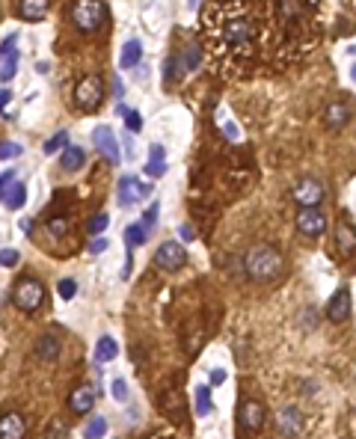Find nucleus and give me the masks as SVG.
Returning a JSON list of instances; mask_svg holds the SVG:
<instances>
[{
    "instance_id": "obj_19",
    "label": "nucleus",
    "mask_w": 356,
    "mask_h": 439,
    "mask_svg": "<svg viewBox=\"0 0 356 439\" xmlns=\"http://www.w3.org/2000/svg\"><path fill=\"white\" fill-rule=\"evenodd\" d=\"M324 119H327V125L333 131L344 128V125L351 122V107H347V101H329L327 110H324Z\"/></svg>"
},
{
    "instance_id": "obj_7",
    "label": "nucleus",
    "mask_w": 356,
    "mask_h": 439,
    "mask_svg": "<svg viewBox=\"0 0 356 439\" xmlns=\"http://www.w3.org/2000/svg\"><path fill=\"white\" fill-rule=\"evenodd\" d=\"M92 142H95V149L101 151V158L107 160V164L119 166L122 151H119V140H116V134H113L110 125H98V128L92 131Z\"/></svg>"
},
{
    "instance_id": "obj_9",
    "label": "nucleus",
    "mask_w": 356,
    "mask_h": 439,
    "mask_svg": "<svg viewBox=\"0 0 356 439\" xmlns=\"http://www.w3.org/2000/svg\"><path fill=\"white\" fill-rule=\"evenodd\" d=\"M327 214L320 208H300L297 211V231L306 238H320L327 231Z\"/></svg>"
},
{
    "instance_id": "obj_14",
    "label": "nucleus",
    "mask_w": 356,
    "mask_h": 439,
    "mask_svg": "<svg viewBox=\"0 0 356 439\" xmlns=\"http://www.w3.org/2000/svg\"><path fill=\"white\" fill-rule=\"evenodd\" d=\"M276 431H279L285 439H294L303 434V416L297 407H285L276 413Z\"/></svg>"
},
{
    "instance_id": "obj_27",
    "label": "nucleus",
    "mask_w": 356,
    "mask_h": 439,
    "mask_svg": "<svg viewBox=\"0 0 356 439\" xmlns=\"http://www.w3.org/2000/svg\"><path fill=\"white\" fill-rule=\"evenodd\" d=\"M214 413V401H211V386L208 383H202V386H196V416H211Z\"/></svg>"
},
{
    "instance_id": "obj_13",
    "label": "nucleus",
    "mask_w": 356,
    "mask_h": 439,
    "mask_svg": "<svg viewBox=\"0 0 356 439\" xmlns=\"http://www.w3.org/2000/svg\"><path fill=\"white\" fill-rule=\"evenodd\" d=\"M146 196H151V187H149V184H142L140 178H134V175L119 178V202H122V205L142 202Z\"/></svg>"
},
{
    "instance_id": "obj_28",
    "label": "nucleus",
    "mask_w": 356,
    "mask_h": 439,
    "mask_svg": "<svg viewBox=\"0 0 356 439\" xmlns=\"http://www.w3.org/2000/svg\"><path fill=\"white\" fill-rule=\"evenodd\" d=\"M146 238H149V231L140 226V223H131L128 229H125V247H142L146 244Z\"/></svg>"
},
{
    "instance_id": "obj_11",
    "label": "nucleus",
    "mask_w": 356,
    "mask_h": 439,
    "mask_svg": "<svg viewBox=\"0 0 356 439\" xmlns=\"http://www.w3.org/2000/svg\"><path fill=\"white\" fill-rule=\"evenodd\" d=\"M264 404L262 401H244L238 410V427L240 431H262V425H264Z\"/></svg>"
},
{
    "instance_id": "obj_4",
    "label": "nucleus",
    "mask_w": 356,
    "mask_h": 439,
    "mask_svg": "<svg viewBox=\"0 0 356 439\" xmlns=\"http://www.w3.org/2000/svg\"><path fill=\"white\" fill-rule=\"evenodd\" d=\"M75 101H77V107H80L84 113H95L98 107H101V101H104V84H101V77L89 75V77L80 80V84L75 86Z\"/></svg>"
},
{
    "instance_id": "obj_20",
    "label": "nucleus",
    "mask_w": 356,
    "mask_h": 439,
    "mask_svg": "<svg viewBox=\"0 0 356 439\" xmlns=\"http://www.w3.org/2000/svg\"><path fill=\"white\" fill-rule=\"evenodd\" d=\"M86 164V151L80 146H66L60 155V166L66 169V173H77V169H84Z\"/></svg>"
},
{
    "instance_id": "obj_40",
    "label": "nucleus",
    "mask_w": 356,
    "mask_h": 439,
    "mask_svg": "<svg viewBox=\"0 0 356 439\" xmlns=\"http://www.w3.org/2000/svg\"><path fill=\"white\" fill-rule=\"evenodd\" d=\"M220 122H222L220 128H222V134H226L229 140H238V137H240V134H238V128H235V125H231V119H229V116H222V113H220Z\"/></svg>"
},
{
    "instance_id": "obj_5",
    "label": "nucleus",
    "mask_w": 356,
    "mask_h": 439,
    "mask_svg": "<svg viewBox=\"0 0 356 439\" xmlns=\"http://www.w3.org/2000/svg\"><path fill=\"white\" fill-rule=\"evenodd\" d=\"M12 300H15V306L21 309V312H36V309L42 306V300H44V288H42V282H39V279H33V276H24V279L15 285Z\"/></svg>"
},
{
    "instance_id": "obj_25",
    "label": "nucleus",
    "mask_w": 356,
    "mask_h": 439,
    "mask_svg": "<svg viewBox=\"0 0 356 439\" xmlns=\"http://www.w3.org/2000/svg\"><path fill=\"white\" fill-rule=\"evenodd\" d=\"M36 356L42 362H57L60 360V338L57 336H42V342L36 344Z\"/></svg>"
},
{
    "instance_id": "obj_16",
    "label": "nucleus",
    "mask_w": 356,
    "mask_h": 439,
    "mask_svg": "<svg viewBox=\"0 0 356 439\" xmlns=\"http://www.w3.org/2000/svg\"><path fill=\"white\" fill-rule=\"evenodd\" d=\"M24 434H27L24 416L15 413V410H6L0 416V439H24Z\"/></svg>"
},
{
    "instance_id": "obj_42",
    "label": "nucleus",
    "mask_w": 356,
    "mask_h": 439,
    "mask_svg": "<svg viewBox=\"0 0 356 439\" xmlns=\"http://www.w3.org/2000/svg\"><path fill=\"white\" fill-rule=\"evenodd\" d=\"M18 262V253L15 249H3V253H0V267H12Z\"/></svg>"
},
{
    "instance_id": "obj_34",
    "label": "nucleus",
    "mask_w": 356,
    "mask_h": 439,
    "mask_svg": "<svg viewBox=\"0 0 356 439\" xmlns=\"http://www.w3.org/2000/svg\"><path fill=\"white\" fill-rule=\"evenodd\" d=\"M21 142H9V140H3L0 142V160H9V158H21Z\"/></svg>"
},
{
    "instance_id": "obj_47",
    "label": "nucleus",
    "mask_w": 356,
    "mask_h": 439,
    "mask_svg": "<svg viewBox=\"0 0 356 439\" xmlns=\"http://www.w3.org/2000/svg\"><path fill=\"white\" fill-rule=\"evenodd\" d=\"M178 235H181V240H187V244H190V240H193V229H190V226H181V229H178Z\"/></svg>"
},
{
    "instance_id": "obj_46",
    "label": "nucleus",
    "mask_w": 356,
    "mask_h": 439,
    "mask_svg": "<svg viewBox=\"0 0 356 439\" xmlns=\"http://www.w3.org/2000/svg\"><path fill=\"white\" fill-rule=\"evenodd\" d=\"M149 158H164L166 160V149L164 146H151L149 149Z\"/></svg>"
},
{
    "instance_id": "obj_44",
    "label": "nucleus",
    "mask_w": 356,
    "mask_h": 439,
    "mask_svg": "<svg viewBox=\"0 0 356 439\" xmlns=\"http://www.w3.org/2000/svg\"><path fill=\"white\" fill-rule=\"evenodd\" d=\"M12 181H15V173H12V169H6V173L0 175V196H3V190H6V187L12 184Z\"/></svg>"
},
{
    "instance_id": "obj_48",
    "label": "nucleus",
    "mask_w": 356,
    "mask_h": 439,
    "mask_svg": "<svg viewBox=\"0 0 356 439\" xmlns=\"http://www.w3.org/2000/svg\"><path fill=\"white\" fill-rule=\"evenodd\" d=\"M122 92H125V86H122V77H113V95H116V98H122Z\"/></svg>"
},
{
    "instance_id": "obj_39",
    "label": "nucleus",
    "mask_w": 356,
    "mask_h": 439,
    "mask_svg": "<svg viewBox=\"0 0 356 439\" xmlns=\"http://www.w3.org/2000/svg\"><path fill=\"white\" fill-rule=\"evenodd\" d=\"M75 291H77V282L75 279H60V285H57L60 300H71V297H75Z\"/></svg>"
},
{
    "instance_id": "obj_17",
    "label": "nucleus",
    "mask_w": 356,
    "mask_h": 439,
    "mask_svg": "<svg viewBox=\"0 0 356 439\" xmlns=\"http://www.w3.org/2000/svg\"><path fill=\"white\" fill-rule=\"evenodd\" d=\"M160 407H164V413L173 418L175 425H184V395L178 389H166L164 395H160Z\"/></svg>"
},
{
    "instance_id": "obj_18",
    "label": "nucleus",
    "mask_w": 356,
    "mask_h": 439,
    "mask_svg": "<svg viewBox=\"0 0 356 439\" xmlns=\"http://www.w3.org/2000/svg\"><path fill=\"white\" fill-rule=\"evenodd\" d=\"M68 407L75 410L77 416H86V413H92V407H95V389L92 386H77L75 392H71V398H68Z\"/></svg>"
},
{
    "instance_id": "obj_49",
    "label": "nucleus",
    "mask_w": 356,
    "mask_h": 439,
    "mask_svg": "<svg viewBox=\"0 0 356 439\" xmlns=\"http://www.w3.org/2000/svg\"><path fill=\"white\" fill-rule=\"evenodd\" d=\"M187 3H190V9H196V6H199V0H187Z\"/></svg>"
},
{
    "instance_id": "obj_32",
    "label": "nucleus",
    "mask_w": 356,
    "mask_h": 439,
    "mask_svg": "<svg viewBox=\"0 0 356 439\" xmlns=\"http://www.w3.org/2000/svg\"><path fill=\"white\" fill-rule=\"evenodd\" d=\"M149 178H164L166 175V160L164 158H149V164H146V169H142Z\"/></svg>"
},
{
    "instance_id": "obj_26",
    "label": "nucleus",
    "mask_w": 356,
    "mask_h": 439,
    "mask_svg": "<svg viewBox=\"0 0 356 439\" xmlns=\"http://www.w3.org/2000/svg\"><path fill=\"white\" fill-rule=\"evenodd\" d=\"M116 356H119V344H116V338H110V336H101V338H98L95 362H113Z\"/></svg>"
},
{
    "instance_id": "obj_30",
    "label": "nucleus",
    "mask_w": 356,
    "mask_h": 439,
    "mask_svg": "<svg viewBox=\"0 0 356 439\" xmlns=\"http://www.w3.org/2000/svg\"><path fill=\"white\" fill-rule=\"evenodd\" d=\"M66 146H68V131H57V134H53V137L42 146V151H44V155H57V151L66 149Z\"/></svg>"
},
{
    "instance_id": "obj_10",
    "label": "nucleus",
    "mask_w": 356,
    "mask_h": 439,
    "mask_svg": "<svg viewBox=\"0 0 356 439\" xmlns=\"http://www.w3.org/2000/svg\"><path fill=\"white\" fill-rule=\"evenodd\" d=\"M184 262H187V253H184V244H178V240H166L155 253V264L160 271H178Z\"/></svg>"
},
{
    "instance_id": "obj_43",
    "label": "nucleus",
    "mask_w": 356,
    "mask_h": 439,
    "mask_svg": "<svg viewBox=\"0 0 356 439\" xmlns=\"http://www.w3.org/2000/svg\"><path fill=\"white\" fill-rule=\"evenodd\" d=\"M220 383H226V371H222V368H214V371H211V383H208V386L214 389V386H220Z\"/></svg>"
},
{
    "instance_id": "obj_29",
    "label": "nucleus",
    "mask_w": 356,
    "mask_h": 439,
    "mask_svg": "<svg viewBox=\"0 0 356 439\" xmlns=\"http://www.w3.org/2000/svg\"><path fill=\"white\" fill-rule=\"evenodd\" d=\"M68 436V422L66 418H51L48 422V427H44V436L42 439H66Z\"/></svg>"
},
{
    "instance_id": "obj_45",
    "label": "nucleus",
    "mask_w": 356,
    "mask_h": 439,
    "mask_svg": "<svg viewBox=\"0 0 356 439\" xmlns=\"http://www.w3.org/2000/svg\"><path fill=\"white\" fill-rule=\"evenodd\" d=\"M9 101H12V92H9V89H0V113H6Z\"/></svg>"
},
{
    "instance_id": "obj_15",
    "label": "nucleus",
    "mask_w": 356,
    "mask_h": 439,
    "mask_svg": "<svg viewBox=\"0 0 356 439\" xmlns=\"http://www.w3.org/2000/svg\"><path fill=\"white\" fill-rule=\"evenodd\" d=\"M327 318L333 321V324H344V321L351 318V288H338L333 294V300H329V306H327Z\"/></svg>"
},
{
    "instance_id": "obj_6",
    "label": "nucleus",
    "mask_w": 356,
    "mask_h": 439,
    "mask_svg": "<svg viewBox=\"0 0 356 439\" xmlns=\"http://www.w3.org/2000/svg\"><path fill=\"white\" fill-rule=\"evenodd\" d=\"M291 199L297 202L300 208H318V205L327 199V187L320 184L318 178H303L291 190Z\"/></svg>"
},
{
    "instance_id": "obj_35",
    "label": "nucleus",
    "mask_w": 356,
    "mask_h": 439,
    "mask_svg": "<svg viewBox=\"0 0 356 439\" xmlns=\"http://www.w3.org/2000/svg\"><path fill=\"white\" fill-rule=\"evenodd\" d=\"M157 214H160V205H157V202H155V205H149L146 214H142V223H140V226L146 229V231H149V229H155V226H157Z\"/></svg>"
},
{
    "instance_id": "obj_37",
    "label": "nucleus",
    "mask_w": 356,
    "mask_h": 439,
    "mask_svg": "<svg viewBox=\"0 0 356 439\" xmlns=\"http://www.w3.org/2000/svg\"><path fill=\"white\" fill-rule=\"evenodd\" d=\"M48 231H51L53 238L68 235V220H66V217H53V220H48Z\"/></svg>"
},
{
    "instance_id": "obj_3",
    "label": "nucleus",
    "mask_w": 356,
    "mask_h": 439,
    "mask_svg": "<svg viewBox=\"0 0 356 439\" xmlns=\"http://www.w3.org/2000/svg\"><path fill=\"white\" fill-rule=\"evenodd\" d=\"M253 33H255V27L246 15H231V18H226V24L220 27L222 45H229V48H235V51L246 48V45L253 42Z\"/></svg>"
},
{
    "instance_id": "obj_23",
    "label": "nucleus",
    "mask_w": 356,
    "mask_h": 439,
    "mask_svg": "<svg viewBox=\"0 0 356 439\" xmlns=\"http://www.w3.org/2000/svg\"><path fill=\"white\" fill-rule=\"evenodd\" d=\"M140 60H142V45L140 39H128L125 42V48H122V57H119V68H137L140 66Z\"/></svg>"
},
{
    "instance_id": "obj_22",
    "label": "nucleus",
    "mask_w": 356,
    "mask_h": 439,
    "mask_svg": "<svg viewBox=\"0 0 356 439\" xmlns=\"http://www.w3.org/2000/svg\"><path fill=\"white\" fill-rule=\"evenodd\" d=\"M335 244H338V249H342V255H353L356 235H353V226H351L347 220H338V226H335Z\"/></svg>"
},
{
    "instance_id": "obj_1",
    "label": "nucleus",
    "mask_w": 356,
    "mask_h": 439,
    "mask_svg": "<svg viewBox=\"0 0 356 439\" xmlns=\"http://www.w3.org/2000/svg\"><path fill=\"white\" fill-rule=\"evenodd\" d=\"M244 271L253 282H273L279 279L282 271H285V258L276 247L270 244H255L249 253L244 255Z\"/></svg>"
},
{
    "instance_id": "obj_38",
    "label": "nucleus",
    "mask_w": 356,
    "mask_h": 439,
    "mask_svg": "<svg viewBox=\"0 0 356 439\" xmlns=\"http://www.w3.org/2000/svg\"><path fill=\"white\" fill-rule=\"evenodd\" d=\"M107 226H110V214H95V217L89 220V231H92V235H101Z\"/></svg>"
},
{
    "instance_id": "obj_24",
    "label": "nucleus",
    "mask_w": 356,
    "mask_h": 439,
    "mask_svg": "<svg viewBox=\"0 0 356 439\" xmlns=\"http://www.w3.org/2000/svg\"><path fill=\"white\" fill-rule=\"evenodd\" d=\"M0 199L6 202V208L9 211H21L24 208V202H27V187L21 184V181H12L3 190V196H0Z\"/></svg>"
},
{
    "instance_id": "obj_33",
    "label": "nucleus",
    "mask_w": 356,
    "mask_h": 439,
    "mask_svg": "<svg viewBox=\"0 0 356 439\" xmlns=\"http://www.w3.org/2000/svg\"><path fill=\"white\" fill-rule=\"evenodd\" d=\"M125 128H128V134H140L142 131V116L137 113V110H128V107H125Z\"/></svg>"
},
{
    "instance_id": "obj_36",
    "label": "nucleus",
    "mask_w": 356,
    "mask_h": 439,
    "mask_svg": "<svg viewBox=\"0 0 356 439\" xmlns=\"http://www.w3.org/2000/svg\"><path fill=\"white\" fill-rule=\"evenodd\" d=\"M110 395L119 401V404H125V401H128V383H125L122 377H116V380L110 383Z\"/></svg>"
},
{
    "instance_id": "obj_12",
    "label": "nucleus",
    "mask_w": 356,
    "mask_h": 439,
    "mask_svg": "<svg viewBox=\"0 0 356 439\" xmlns=\"http://www.w3.org/2000/svg\"><path fill=\"white\" fill-rule=\"evenodd\" d=\"M15 42H18V33L6 36L3 45H0V80L9 84L15 75H18V51H15Z\"/></svg>"
},
{
    "instance_id": "obj_31",
    "label": "nucleus",
    "mask_w": 356,
    "mask_h": 439,
    "mask_svg": "<svg viewBox=\"0 0 356 439\" xmlns=\"http://www.w3.org/2000/svg\"><path fill=\"white\" fill-rule=\"evenodd\" d=\"M104 434H107V418H104V416H95L92 422L86 425V431H84L86 439H101Z\"/></svg>"
},
{
    "instance_id": "obj_21",
    "label": "nucleus",
    "mask_w": 356,
    "mask_h": 439,
    "mask_svg": "<svg viewBox=\"0 0 356 439\" xmlns=\"http://www.w3.org/2000/svg\"><path fill=\"white\" fill-rule=\"evenodd\" d=\"M18 15L24 21H42L48 15V0H18Z\"/></svg>"
},
{
    "instance_id": "obj_2",
    "label": "nucleus",
    "mask_w": 356,
    "mask_h": 439,
    "mask_svg": "<svg viewBox=\"0 0 356 439\" xmlns=\"http://www.w3.org/2000/svg\"><path fill=\"white\" fill-rule=\"evenodd\" d=\"M71 21H75L77 30L95 33V30H101V24L107 21V6L101 0H75V6H71Z\"/></svg>"
},
{
    "instance_id": "obj_8",
    "label": "nucleus",
    "mask_w": 356,
    "mask_h": 439,
    "mask_svg": "<svg viewBox=\"0 0 356 439\" xmlns=\"http://www.w3.org/2000/svg\"><path fill=\"white\" fill-rule=\"evenodd\" d=\"M199 62H202V48H199V45H190V48H184L175 60H169L166 77H173V80L178 77V80H181L187 71H196V68H199Z\"/></svg>"
},
{
    "instance_id": "obj_41",
    "label": "nucleus",
    "mask_w": 356,
    "mask_h": 439,
    "mask_svg": "<svg viewBox=\"0 0 356 439\" xmlns=\"http://www.w3.org/2000/svg\"><path fill=\"white\" fill-rule=\"evenodd\" d=\"M107 247H110V240H107V238H101V235H95V240H92V244H89V253H92V255H101Z\"/></svg>"
}]
</instances>
